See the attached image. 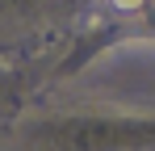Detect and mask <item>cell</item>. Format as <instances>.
Segmentation results:
<instances>
[{"label": "cell", "mask_w": 155, "mask_h": 151, "mask_svg": "<svg viewBox=\"0 0 155 151\" xmlns=\"http://www.w3.org/2000/svg\"><path fill=\"white\" fill-rule=\"evenodd\" d=\"M105 4H109L113 13H138V8H143L147 0H105Z\"/></svg>", "instance_id": "obj_1"}]
</instances>
